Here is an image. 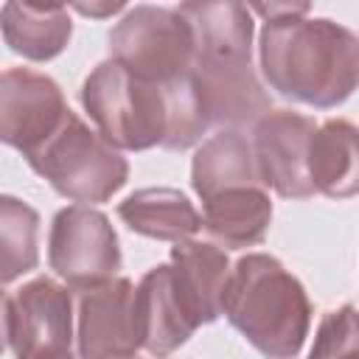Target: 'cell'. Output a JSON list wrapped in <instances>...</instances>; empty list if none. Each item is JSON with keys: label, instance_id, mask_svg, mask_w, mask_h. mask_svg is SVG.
<instances>
[{"label": "cell", "instance_id": "1", "mask_svg": "<svg viewBox=\"0 0 359 359\" xmlns=\"http://www.w3.org/2000/svg\"><path fill=\"white\" fill-rule=\"evenodd\" d=\"M264 17L261 70L272 90L309 107H337L359 87V36L325 17H306L309 3H258Z\"/></svg>", "mask_w": 359, "mask_h": 359}, {"label": "cell", "instance_id": "6", "mask_svg": "<svg viewBox=\"0 0 359 359\" xmlns=\"http://www.w3.org/2000/svg\"><path fill=\"white\" fill-rule=\"evenodd\" d=\"M109 53L143 81L174 84L191 73L196 39L180 8L135 6L112 28Z\"/></svg>", "mask_w": 359, "mask_h": 359}, {"label": "cell", "instance_id": "3", "mask_svg": "<svg viewBox=\"0 0 359 359\" xmlns=\"http://www.w3.org/2000/svg\"><path fill=\"white\" fill-rule=\"evenodd\" d=\"M224 314L269 359L297 356L311 323V306L300 280L264 252L244 255L230 269Z\"/></svg>", "mask_w": 359, "mask_h": 359}, {"label": "cell", "instance_id": "4", "mask_svg": "<svg viewBox=\"0 0 359 359\" xmlns=\"http://www.w3.org/2000/svg\"><path fill=\"white\" fill-rule=\"evenodd\" d=\"M81 104L112 149L143 151L163 146L171 126L165 84L132 76L115 59L101 62L81 87Z\"/></svg>", "mask_w": 359, "mask_h": 359}, {"label": "cell", "instance_id": "20", "mask_svg": "<svg viewBox=\"0 0 359 359\" xmlns=\"http://www.w3.org/2000/svg\"><path fill=\"white\" fill-rule=\"evenodd\" d=\"M309 359H359V311L353 306L323 317Z\"/></svg>", "mask_w": 359, "mask_h": 359}, {"label": "cell", "instance_id": "5", "mask_svg": "<svg viewBox=\"0 0 359 359\" xmlns=\"http://www.w3.org/2000/svg\"><path fill=\"white\" fill-rule=\"evenodd\" d=\"M62 196L84 202H107L129 177L126 160L98 132L73 112L31 157H25Z\"/></svg>", "mask_w": 359, "mask_h": 359}, {"label": "cell", "instance_id": "8", "mask_svg": "<svg viewBox=\"0 0 359 359\" xmlns=\"http://www.w3.org/2000/svg\"><path fill=\"white\" fill-rule=\"evenodd\" d=\"M6 342L17 359H73V306L67 289L36 278L6 294Z\"/></svg>", "mask_w": 359, "mask_h": 359}, {"label": "cell", "instance_id": "11", "mask_svg": "<svg viewBox=\"0 0 359 359\" xmlns=\"http://www.w3.org/2000/svg\"><path fill=\"white\" fill-rule=\"evenodd\" d=\"M317 123L292 109H269L255 123V160L264 185L286 199H306L314 194L309 177V146Z\"/></svg>", "mask_w": 359, "mask_h": 359}, {"label": "cell", "instance_id": "13", "mask_svg": "<svg viewBox=\"0 0 359 359\" xmlns=\"http://www.w3.org/2000/svg\"><path fill=\"white\" fill-rule=\"evenodd\" d=\"M191 182L202 202L227 188H266L258 171L255 149L238 129H224L199 146L191 165Z\"/></svg>", "mask_w": 359, "mask_h": 359}, {"label": "cell", "instance_id": "9", "mask_svg": "<svg viewBox=\"0 0 359 359\" xmlns=\"http://www.w3.org/2000/svg\"><path fill=\"white\" fill-rule=\"evenodd\" d=\"M70 115L62 90L53 79L28 70L8 67L0 81V137L31 157Z\"/></svg>", "mask_w": 359, "mask_h": 359}, {"label": "cell", "instance_id": "18", "mask_svg": "<svg viewBox=\"0 0 359 359\" xmlns=\"http://www.w3.org/2000/svg\"><path fill=\"white\" fill-rule=\"evenodd\" d=\"M118 216L140 236L160 241H188L199 227L202 216L188 202L185 194L174 188H143L126 196L118 208Z\"/></svg>", "mask_w": 359, "mask_h": 359}, {"label": "cell", "instance_id": "14", "mask_svg": "<svg viewBox=\"0 0 359 359\" xmlns=\"http://www.w3.org/2000/svg\"><path fill=\"white\" fill-rule=\"evenodd\" d=\"M137 311H140L143 348L157 359L174 353L196 331V325L188 320L185 309L180 306L171 289L168 264H160L143 275L137 286Z\"/></svg>", "mask_w": 359, "mask_h": 359}, {"label": "cell", "instance_id": "7", "mask_svg": "<svg viewBox=\"0 0 359 359\" xmlns=\"http://www.w3.org/2000/svg\"><path fill=\"white\" fill-rule=\"evenodd\" d=\"M48 261L73 292H93L109 283L121 266L118 236L109 219L87 205L59 210L50 227Z\"/></svg>", "mask_w": 359, "mask_h": 359}, {"label": "cell", "instance_id": "19", "mask_svg": "<svg viewBox=\"0 0 359 359\" xmlns=\"http://www.w3.org/2000/svg\"><path fill=\"white\" fill-rule=\"evenodd\" d=\"M36 233H39V216L34 208L14 196L0 199V247H3V283H11L14 278L31 272L39 261L36 252Z\"/></svg>", "mask_w": 359, "mask_h": 359}, {"label": "cell", "instance_id": "10", "mask_svg": "<svg viewBox=\"0 0 359 359\" xmlns=\"http://www.w3.org/2000/svg\"><path fill=\"white\" fill-rule=\"evenodd\" d=\"M79 356L81 359H132L143 348L137 286L129 278L84 292L79 300Z\"/></svg>", "mask_w": 359, "mask_h": 359}, {"label": "cell", "instance_id": "17", "mask_svg": "<svg viewBox=\"0 0 359 359\" xmlns=\"http://www.w3.org/2000/svg\"><path fill=\"white\" fill-rule=\"evenodd\" d=\"M272 202L261 185L227 188L202 202V227L224 247H252L266 236Z\"/></svg>", "mask_w": 359, "mask_h": 359}, {"label": "cell", "instance_id": "2", "mask_svg": "<svg viewBox=\"0 0 359 359\" xmlns=\"http://www.w3.org/2000/svg\"><path fill=\"white\" fill-rule=\"evenodd\" d=\"M180 14L194 28L191 81L210 126L224 123L236 129L261 121L269 112V98L250 62V8L241 3H182Z\"/></svg>", "mask_w": 359, "mask_h": 359}, {"label": "cell", "instance_id": "15", "mask_svg": "<svg viewBox=\"0 0 359 359\" xmlns=\"http://www.w3.org/2000/svg\"><path fill=\"white\" fill-rule=\"evenodd\" d=\"M309 177L314 191L348 199L359 194V129L348 121H325L309 146Z\"/></svg>", "mask_w": 359, "mask_h": 359}, {"label": "cell", "instance_id": "16", "mask_svg": "<svg viewBox=\"0 0 359 359\" xmlns=\"http://www.w3.org/2000/svg\"><path fill=\"white\" fill-rule=\"evenodd\" d=\"M3 39L25 59L48 62L70 39V14L59 3H6L0 11Z\"/></svg>", "mask_w": 359, "mask_h": 359}, {"label": "cell", "instance_id": "12", "mask_svg": "<svg viewBox=\"0 0 359 359\" xmlns=\"http://www.w3.org/2000/svg\"><path fill=\"white\" fill-rule=\"evenodd\" d=\"M168 272H171V289L196 328L224 314L230 264L219 247L191 238L180 241L171 250Z\"/></svg>", "mask_w": 359, "mask_h": 359}, {"label": "cell", "instance_id": "21", "mask_svg": "<svg viewBox=\"0 0 359 359\" xmlns=\"http://www.w3.org/2000/svg\"><path fill=\"white\" fill-rule=\"evenodd\" d=\"M73 8H76L79 14H90V17H107V14L123 11L126 6H123V3H104V6H84V3H76Z\"/></svg>", "mask_w": 359, "mask_h": 359}]
</instances>
